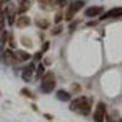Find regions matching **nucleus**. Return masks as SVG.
Segmentation results:
<instances>
[{"label": "nucleus", "instance_id": "5", "mask_svg": "<svg viewBox=\"0 0 122 122\" xmlns=\"http://www.w3.org/2000/svg\"><path fill=\"white\" fill-rule=\"evenodd\" d=\"M33 72H34V64H29L28 66L23 67V70H22V79L26 81V82H29V81L32 79Z\"/></svg>", "mask_w": 122, "mask_h": 122}, {"label": "nucleus", "instance_id": "17", "mask_svg": "<svg viewBox=\"0 0 122 122\" xmlns=\"http://www.w3.org/2000/svg\"><path fill=\"white\" fill-rule=\"evenodd\" d=\"M61 20H62V12L59 11V12L55 14V16H54V22H55V23H60Z\"/></svg>", "mask_w": 122, "mask_h": 122}, {"label": "nucleus", "instance_id": "6", "mask_svg": "<svg viewBox=\"0 0 122 122\" xmlns=\"http://www.w3.org/2000/svg\"><path fill=\"white\" fill-rule=\"evenodd\" d=\"M14 56H15V61H17V62H23V61L30 59V54L23 51V50H16V53H14Z\"/></svg>", "mask_w": 122, "mask_h": 122}, {"label": "nucleus", "instance_id": "19", "mask_svg": "<svg viewBox=\"0 0 122 122\" xmlns=\"http://www.w3.org/2000/svg\"><path fill=\"white\" fill-rule=\"evenodd\" d=\"M7 42H9V44H10V46H11V48H16V43H15V40H14V36H9Z\"/></svg>", "mask_w": 122, "mask_h": 122}, {"label": "nucleus", "instance_id": "8", "mask_svg": "<svg viewBox=\"0 0 122 122\" xmlns=\"http://www.w3.org/2000/svg\"><path fill=\"white\" fill-rule=\"evenodd\" d=\"M104 11V9L101 7V6H90L86 10V16L88 17H94V16H98L99 14H101Z\"/></svg>", "mask_w": 122, "mask_h": 122}, {"label": "nucleus", "instance_id": "23", "mask_svg": "<svg viewBox=\"0 0 122 122\" xmlns=\"http://www.w3.org/2000/svg\"><path fill=\"white\" fill-rule=\"evenodd\" d=\"M49 46H50V43H49V42H45V43L43 44V46H42V53L46 51V50L49 49Z\"/></svg>", "mask_w": 122, "mask_h": 122}, {"label": "nucleus", "instance_id": "29", "mask_svg": "<svg viewBox=\"0 0 122 122\" xmlns=\"http://www.w3.org/2000/svg\"><path fill=\"white\" fill-rule=\"evenodd\" d=\"M23 1H26V0H18V3L21 4V3H23Z\"/></svg>", "mask_w": 122, "mask_h": 122}, {"label": "nucleus", "instance_id": "1", "mask_svg": "<svg viewBox=\"0 0 122 122\" xmlns=\"http://www.w3.org/2000/svg\"><path fill=\"white\" fill-rule=\"evenodd\" d=\"M90 107H92V103L87 97H78L70 105V109L72 111H77V112L82 115H88L90 112Z\"/></svg>", "mask_w": 122, "mask_h": 122}, {"label": "nucleus", "instance_id": "32", "mask_svg": "<svg viewBox=\"0 0 122 122\" xmlns=\"http://www.w3.org/2000/svg\"><path fill=\"white\" fill-rule=\"evenodd\" d=\"M0 50H1V48H0Z\"/></svg>", "mask_w": 122, "mask_h": 122}, {"label": "nucleus", "instance_id": "24", "mask_svg": "<svg viewBox=\"0 0 122 122\" xmlns=\"http://www.w3.org/2000/svg\"><path fill=\"white\" fill-rule=\"evenodd\" d=\"M42 54H43L42 51H38V53H36V54H34V59H36L37 61H39L40 59H42Z\"/></svg>", "mask_w": 122, "mask_h": 122}, {"label": "nucleus", "instance_id": "26", "mask_svg": "<svg viewBox=\"0 0 122 122\" xmlns=\"http://www.w3.org/2000/svg\"><path fill=\"white\" fill-rule=\"evenodd\" d=\"M72 88H73L75 92H79V90H81V88H79L78 84H72Z\"/></svg>", "mask_w": 122, "mask_h": 122}, {"label": "nucleus", "instance_id": "12", "mask_svg": "<svg viewBox=\"0 0 122 122\" xmlns=\"http://www.w3.org/2000/svg\"><path fill=\"white\" fill-rule=\"evenodd\" d=\"M30 5H32V1H30V0H26V1L21 3V4H20L18 10H17V12H18V14H23V12H26L27 10L30 7Z\"/></svg>", "mask_w": 122, "mask_h": 122}, {"label": "nucleus", "instance_id": "7", "mask_svg": "<svg viewBox=\"0 0 122 122\" xmlns=\"http://www.w3.org/2000/svg\"><path fill=\"white\" fill-rule=\"evenodd\" d=\"M122 16V7H116V9H112L110 10V11H107L105 15L101 16L100 20H107V18H111V17H120Z\"/></svg>", "mask_w": 122, "mask_h": 122}, {"label": "nucleus", "instance_id": "2", "mask_svg": "<svg viewBox=\"0 0 122 122\" xmlns=\"http://www.w3.org/2000/svg\"><path fill=\"white\" fill-rule=\"evenodd\" d=\"M55 86H56L55 75L51 71H49L45 75H43V79H42V92L43 93H50V92H53Z\"/></svg>", "mask_w": 122, "mask_h": 122}, {"label": "nucleus", "instance_id": "28", "mask_svg": "<svg viewBox=\"0 0 122 122\" xmlns=\"http://www.w3.org/2000/svg\"><path fill=\"white\" fill-rule=\"evenodd\" d=\"M106 120H107V122H114V121H112V120H111V118H110L109 116H106Z\"/></svg>", "mask_w": 122, "mask_h": 122}, {"label": "nucleus", "instance_id": "18", "mask_svg": "<svg viewBox=\"0 0 122 122\" xmlns=\"http://www.w3.org/2000/svg\"><path fill=\"white\" fill-rule=\"evenodd\" d=\"M62 32V26H56V27H54V29L51 30V34L53 36H56V34H59V33H61Z\"/></svg>", "mask_w": 122, "mask_h": 122}, {"label": "nucleus", "instance_id": "14", "mask_svg": "<svg viewBox=\"0 0 122 122\" xmlns=\"http://www.w3.org/2000/svg\"><path fill=\"white\" fill-rule=\"evenodd\" d=\"M44 72H45V68H44V65L43 64H39L38 65V67H37V72H36V79H38V78H40L43 75H44Z\"/></svg>", "mask_w": 122, "mask_h": 122}, {"label": "nucleus", "instance_id": "20", "mask_svg": "<svg viewBox=\"0 0 122 122\" xmlns=\"http://www.w3.org/2000/svg\"><path fill=\"white\" fill-rule=\"evenodd\" d=\"M4 26H5V18H4V14L0 15V32L4 29Z\"/></svg>", "mask_w": 122, "mask_h": 122}, {"label": "nucleus", "instance_id": "16", "mask_svg": "<svg viewBox=\"0 0 122 122\" xmlns=\"http://www.w3.org/2000/svg\"><path fill=\"white\" fill-rule=\"evenodd\" d=\"M21 43H22V45H25V46H27V48H32V42H30L29 38L22 37V38H21Z\"/></svg>", "mask_w": 122, "mask_h": 122}, {"label": "nucleus", "instance_id": "9", "mask_svg": "<svg viewBox=\"0 0 122 122\" xmlns=\"http://www.w3.org/2000/svg\"><path fill=\"white\" fill-rule=\"evenodd\" d=\"M29 25H30V18L27 17V16H21L16 20V26L18 28H25Z\"/></svg>", "mask_w": 122, "mask_h": 122}, {"label": "nucleus", "instance_id": "4", "mask_svg": "<svg viewBox=\"0 0 122 122\" xmlns=\"http://www.w3.org/2000/svg\"><path fill=\"white\" fill-rule=\"evenodd\" d=\"M106 118V109L104 103H98L94 115H93V120L95 122H104V120Z\"/></svg>", "mask_w": 122, "mask_h": 122}, {"label": "nucleus", "instance_id": "22", "mask_svg": "<svg viewBox=\"0 0 122 122\" xmlns=\"http://www.w3.org/2000/svg\"><path fill=\"white\" fill-rule=\"evenodd\" d=\"M21 93L25 94V95H27V97H29V98H33V94L30 93L29 90H27V89H22V90H21Z\"/></svg>", "mask_w": 122, "mask_h": 122}, {"label": "nucleus", "instance_id": "10", "mask_svg": "<svg viewBox=\"0 0 122 122\" xmlns=\"http://www.w3.org/2000/svg\"><path fill=\"white\" fill-rule=\"evenodd\" d=\"M15 61V56H14V53L11 49H6L4 51V62L6 65H11Z\"/></svg>", "mask_w": 122, "mask_h": 122}, {"label": "nucleus", "instance_id": "25", "mask_svg": "<svg viewBox=\"0 0 122 122\" xmlns=\"http://www.w3.org/2000/svg\"><path fill=\"white\" fill-rule=\"evenodd\" d=\"M53 1V0H39V3H40V5H42V4H44L45 3V6H43V7H46L48 6V4L49 3H51Z\"/></svg>", "mask_w": 122, "mask_h": 122}, {"label": "nucleus", "instance_id": "30", "mask_svg": "<svg viewBox=\"0 0 122 122\" xmlns=\"http://www.w3.org/2000/svg\"><path fill=\"white\" fill-rule=\"evenodd\" d=\"M1 6H3V4H1V3H0V11H1Z\"/></svg>", "mask_w": 122, "mask_h": 122}, {"label": "nucleus", "instance_id": "31", "mask_svg": "<svg viewBox=\"0 0 122 122\" xmlns=\"http://www.w3.org/2000/svg\"><path fill=\"white\" fill-rule=\"evenodd\" d=\"M120 122H122V120H120Z\"/></svg>", "mask_w": 122, "mask_h": 122}, {"label": "nucleus", "instance_id": "15", "mask_svg": "<svg viewBox=\"0 0 122 122\" xmlns=\"http://www.w3.org/2000/svg\"><path fill=\"white\" fill-rule=\"evenodd\" d=\"M37 26L40 28V29H45V28H48L49 27V21L48 20H38L37 21Z\"/></svg>", "mask_w": 122, "mask_h": 122}, {"label": "nucleus", "instance_id": "21", "mask_svg": "<svg viewBox=\"0 0 122 122\" xmlns=\"http://www.w3.org/2000/svg\"><path fill=\"white\" fill-rule=\"evenodd\" d=\"M67 1H68V0H55V3H56L60 7H64V6L67 4Z\"/></svg>", "mask_w": 122, "mask_h": 122}, {"label": "nucleus", "instance_id": "11", "mask_svg": "<svg viewBox=\"0 0 122 122\" xmlns=\"http://www.w3.org/2000/svg\"><path fill=\"white\" fill-rule=\"evenodd\" d=\"M56 97L61 100V101H68L71 99V94L68 93V92L66 90H57V93H56Z\"/></svg>", "mask_w": 122, "mask_h": 122}, {"label": "nucleus", "instance_id": "13", "mask_svg": "<svg viewBox=\"0 0 122 122\" xmlns=\"http://www.w3.org/2000/svg\"><path fill=\"white\" fill-rule=\"evenodd\" d=\"M7 39H9V34H7V32H6V30H3L1 34H0V48H3V46L6 44Z\"/></svg>", "mask_w": 122, "mask_h": 122}, {"label": "nucleus", "instance_id": "27", "mask_svg": "<svg viewBox=\"0 0 122 122\" xmlns=\"http://www.w3.org/2000/svg\"><path fill=\"white\" fill-rule=\"evenodd\" d=\"M9 1H10V0H0V3H1V4H6Z\"/></svg>", "mask_w": 122, "mask_h": 122}, {"label": "nucleus", "instance_id": "3", "mask_svg": "<svg viewBox=\"0 0 122 122\" xmlns=\"http://www.w3.org/2000/svg\"><path fill=\"white\" fill-rule=\"evenodd\" d=\"M84 4H86L84 0H75V1L68 6V9L66 10V14H65V20L66 21H72V18L75 17V15L84 6Z\"/></svg>", "mask_w": 122, "mask_h": 122}]
</instances>
